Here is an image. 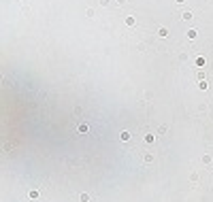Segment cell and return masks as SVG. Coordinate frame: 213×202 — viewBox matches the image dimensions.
Segmentation results:
<instances>
[{
	"label": "cell",
	"instance_id": "cell-3",
	"mask_svg": "<svg viewBox=\"0 0 213 202\" xmlns=\"http://www.w3.org/2000/svg\"><path fill=\"white\" fill-rule=\"evenodd\" d=\"M79 198H81V202H90V196H87V194H81Z\"/></svg>",
	"mask_w": 213,
	"mask_h": 202
},
{
	"label": "cell",
	"instance_id": "cell-2",
	"mask_svg": "<svg viewBox=\"0 0 213 202\" xmlns=\"http://www.w3.org/2000/svg\"><path fill=\"white\" fill-rule=\"evenodd\" d=\"M202 164H211V155H202Z\"/></svg>",
	"mask_w": 213,
	"mask_h": 202
},
{
	"label": "cell",
	"instance_id": "cell-5",
	"mask_svg": "<svg viewBox=\"0 0 213 202\" xmlns=\"http://www.w3.org/2000/svg\"><path fill=\"white\" fill-rule=\"evenodd\" d=\"M130 138V132H122V141H128Z\"/></svg>",
	"mask_w": 213,
	"mask_h": 202
},
{
	"label": "cell",
	"instance_id": "cell-1",
	"mask_svg": "<svg viewBox=\"0 0 213 202\" xmlns=\"http://www.w3.org/2000/svg\"><path fill=\"white\" fill-rule=\"evenodd\" d=\"M143 160H145V164H152V162L156 160V155H154V153H147V155H145Z\"/></svg>",
	"mask_w": 213,
	"mask_h": 202
},
{
	"label": "cell",
	"instance_id": "cell-4",
	"mask_svg": "<svg viewBox=\"0 0 213 202\" xmlns=\"http://www.w3.org/2000/svg\"><path fill=\"white\" fill-rule=\"evenodd\" d=\"M158 134H166V126H160L158 128Z\"/></svg>",
	"mask_w": 213,
	"mask_h": 202
}]
</instances>
